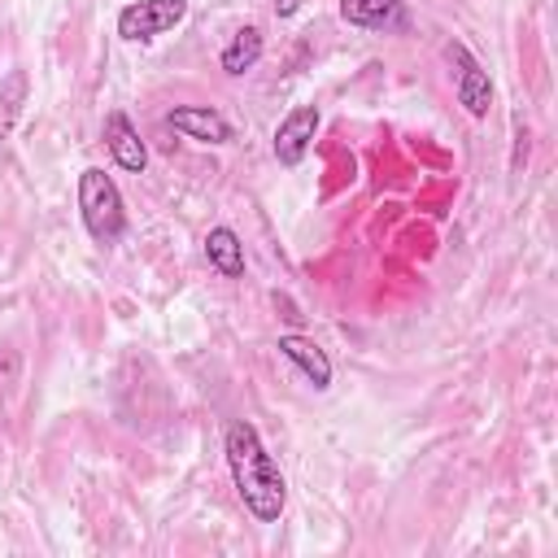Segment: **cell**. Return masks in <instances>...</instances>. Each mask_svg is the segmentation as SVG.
I'll list each match as a JSON object with an SVG mask.
<instances>
[{
  "mask_svg": "<svg viewBox=\"0 0 558 558\" xmlns=\"http://www.w3.org/2000/svg\"><path fill=\"white\" fill-rule=\"evenodd\" d=\"M222 458L231 471V484L244 501V510L257 523H279L283 506H288V480L275 462V453L266 449L262 432L248 418H231L222 427Z\"/></svg>",
  "mask_w": 558,
  "mask_h": 558,
  "instance_id": "6da1fadb",
  "label": "cell"
},
{
  "mask_svg": "<svg viewBox=\"0 0 558 558\" xmlns=\"http://www.w3.org/2000/svg\"><path fill=\"white\" fill-rule=\"evenodd\" d=\"M78 218H83L87 235L105 248L126 235V201H122L113 174H105L100 166L78 170Z\"/></svg>",
  "mask_w": 558,
  "mask_h": 558,
  "instance_id": "7a4b0ae2",
  "label": "cell"
},
{
  "mask_svg": "<svg viewBox=\"0 0 558 558\" xmlns=\"http://www.w3.org/2000/svg\"><path fill=\"white\" fill-rule=\"evenodd\" d=\"M445 61L453 65V96H458V105L471 118H488V109H493V78L484 70V61L462 39L445 44Z\"/></svg>",
  "mask_w": 558,
  "mask_h": 558,
  "instance_id": "3957f363",
  "label": "cell"
},
{
  "mask_svg": "<svg viewBox=\"0 0 558 558\" xmlns=\"http://www.w3.org/2000/svg\"><path fill=\"white\" fill-rule=\"evenodd\" d=\"M187 17V0H131L118 9V35L126 44H148L166 31H174Z\"/></svg>",
  "mask_w": 558,
  "mask_h": 558,
  "instance_id": "277c9868",
  "label": "cell"
},
{
  "mask_svg": "<svg viewBox=\"0 0 558 558\" xmlns=\"http://www.w3.org/2000/svg\"><path fill=\"white\" fill-rule=\"evenodd\" d=\"M318 122H323L318 105H296V109H288V113L279 118L275 135H270L275 161H279V166H288V170H296V166L305 161V153H310L314 135H318Z\"/></svg>",
  "mask_w": 558,
  "mask_h": 558,
  "instance_id": "5b68a950",
  "label": "cell"
},
{
  "mask_svg": "<svg viewBox=\"0 0 558 558\" xmlns=\"http://www.w3.org/2000/svg\"><path fill=\"white\" fill-rule=\"evenodd\" d=\"M100 140H105V148H109V157H113L118 170H126V174H144L148 170V144L140 140V131L126 118V109H109L105 113Z\"/></svg>",
  "mask_w": 558,
  "mask_h": 558,
  "instance_id": "8992f818",
  "label": "cell"
},
{
  "mask_svg": "<svg viewBox=\"0 0 558 558\" xmlns=\"http://www.w3.org/2000/svg\"><path fill=\"white\" fill-rule=\"evenodd\" d=\"M170 131H179L183 140H196V144H231V122L214 109V105H174L166 118H161Z\"/></svg>",
  "mask_w": 558,
  "mask_h": 558,
  "instance_id": "52a82bcc",
  "label": "cell"
},
{
  "mask_svg": "<svg viewBox=\"0 0 558 558\" xmlns=\"http://www.w3.org/2000/svg\"><path fill=\"white\" fill-rule=\"evenodd\" d=\"M275 349H279V357H288L305 379H310V388H331V357L310 340V336H301V331H283L279 340H275Z\"/></svg>",
  "mask_w": 558,
  "mask_h": 558,
  "instance_id": "ba28073f",
  "label": "cell"
},
{
  "mask_svg": "<svg viewBox=\"0 0 558 558\" xmlns=\"http://www.w3.org/2000/svg\"><path fill=\"white\" fill-rule=\"evenodd\" d=\"M340 17L357 31H405L410 26L405 0H340Z\"/></svg>",
  "mask_w": 558,
  "mask_h": 558,
  "instance_id": "9c48e42d",
  "label": "cell"
},
{
  "mask_svg": "<svg viewBox=\"0 0 558 558\" xmlns=\"http://www.w3.org/2000/svg\"><path fill=\"white\" fill-rule=\"evenodd\" d=\"M262 52H266L262 26H240V31L231 35V44L218 52V65H222V74L240 78V74H248V70L262 61Z\"/></svg>",
  "mask_w": 558,
  "mask_h": 558,
  "instance_id": "30bf717a",
  "label": "cell"
},
{
  "mask_svg": "<svg viewBox=\"0 0 558 558\" xmlns=\"http://www.w3.org/2000/svg\"><path fill=\"white\" fill-rule=\"evenodd\" d=\"M205 262L222 279H240L244 275V240L231 227H209V235H205Z\"/></svg>",
  "mask_w": 558,
  "mask_h": 558,
  "instance_id": "8fae6325",
  "label": "cell"
},
{
  "mask_svg": "<svg viewBox=\"0 0 558 558\" xmlns=\"http://www.w3.org/2000/svg\"><path fill=\"white\" fill-rule=\"evenodd\" d=\"M26 92H31L26 70H9V74H4V83H0V140L13 131V122H17L22 105H26Z\"/></svg>",
  "mask_w": 558,
  "mask_h": 558,
  "instance_id": "7c38bea8",
  "label": "cell"
},
{
  "mask_svg": "<svg viewBox=\"0 0 558 558\" xmlns=\"http://www.w3.org/2000/svg\"><path fill=\"white\" fill-rule=\"evenodd\" d=\"M301 9V0H275V17H292Z\"/></svg>",
  "mask_w": 558,
  "mask_h": 558,
  "instance_id": "4fadbf2b",
  "label": "cell"
}]
</instances>
